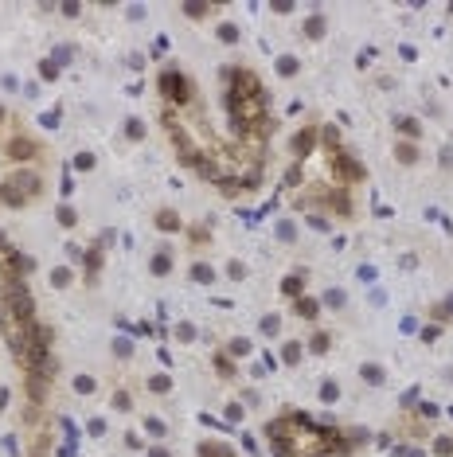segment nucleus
<instances>
[{"label": "nucleus", "instance_id": "f257e3e1", "mask_svg": "<svg viewBox=\"0 0 453 457\" xmlns=\"http://www.w3.org/2000/svg\"><path fill=\"white\" fill-rule=\"evenodd\" d=\"M274 442L285 457H324L332 449H344L340 438H332V430L309 426L305 418H285L274 422Z\"/></svg>", "mask_w": 453, "mask_h": 457}, {"label": "nucleus", "instance_id": "f03ea898", "mask_svg": "<svg viewBox=\"0 0 453 457\" xmlns=\"http://www.w3.org/2000/svg\"><path fill=\"white\" fill-rule=\"evenodd\" d=\"M231 114H234V121H238L246 133L250 129L254 133L266 129V98H262V90H258V78H254V74H238V78H234Z\"/></svg>", "mask_w": 453, "mask_h": 457}, {"label": "nucleus", "instance_id": "7ed1b4c3", "mask_svg": "<svg viewBox=\"0 0 453 457\" xmlns=\"http://www.w3.org/2000/svg\"><path fill=\"white\" fill-rule=\"evenodd\" d=\"M164 94H168V98H188L184 78H180V74H164Z\"/></svg>", "mask_w": 453, "mask_h": 457}]
</instances>
